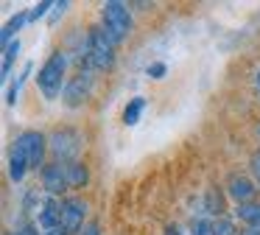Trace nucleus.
<instances>
[{
	"label": "nucleus",
	"mask_w": 260,
	"mask_h": 235,
	"mask_svg": "<svg viewBox=\"0 0 260 235\" xmlns=\"http://www.w3.org/2000/svg\"><path fill=\"white\" fill-rule=\"evenodd\" d=\"M68 67H70V56L68 50H53L51 56L45 59V65L40 67V73H37V87H40L42 98L45 101H56L59 95L64 93V87H68Z\"/></svg>",
	"instance_id": "nucleus-1"
},
{
	"label": "nucleus",
	"mask_w": 260,
	"mask_h": 235,
	"mask_svg": "<svg viewBox=\"0 0 260 235\" xmlns=\"http://www.w3.org/2000/svg\"><path fill=\"white\" fill-rule=\"evenodd\" d=\"M87 34H90V39H87V67H92L95 73L112 70L115 59H118V42L104 31L101 22L92 25Z\"/></svg>",
	"instance_id": "nucleus-2"
},
{
	"label": "nucleus",
	"mask_w": 260,
	"mask_h": 235,
	"mask_svg": "<svg viewBox=\"0 0 260 235\" xmlns=\"http://www.w3.org/2000/svg\"><path fill=\"white\" fill-rule=\"evenodd\" d=\"M48 151L53 162H79L84 151V134L73 126H56L48 134Z\"/></svg>",
	"instance_id": "nucleus-3"
},
{
	"label": "nucleus",
	"mask_w": 260,
	"mask_h": 235,
	"mask_svg": "<svg viewBox=\"0 0 260 235\" xmlns=\"http://www.w3.org/2000/svg\"><path fill=\"white\" fill-rule=\"evenodd\" d=\"M101 28L118 45L126 42L129 34H132V28H135L129 3H123V0H107V3L101 6Z\"/></svg>",
	"instance_id": "nucleus-4"
},
{
	"label": "nucleus",
	"mask_w": 260,
	"mask_h": 235,
	"mask_svg": "<svg viewBox=\"0 0 260 235\" xmlns=\"http://www.w3.org/2000/svg\"><path fill=\"white\" fill-rule=\"evenodd\" d=\"M92 90H95V70L87 67V65H81L79 70L68 78V87H64V93H62V101L70 106V109H76V106H81V104L90 101Z\"/></svg>",
	"instance_id": "nucleus-5"
},
{
	"label": "nucleus",
	"mask_w": 260,
	"mask_h": 235,
	"mask_svg": "<svg viewBox=\"0 0 260 235\" xmlns=\"http://www.w3.org/2000/svg\"><path fill=\"white\" fill-rule=\"evenodd\" d=\"M14 145L25 154L31 171H42V168L48 165L45 162V157H48V134L37 132V129H25V132H20L17 137H14Z\"/></svg>",
	"instance_id": "nucleus-6"
},
{
	"label": "nucleus",
	"mask_w": 260,
	"mask_h": 235,
	"mask_svg": "<svg viewBox=\"0 0 260 235\" xmlns=\"http://www.w3.org/2000/svg\"><path fill=\"white\" fill-rule=\"evenodd\" d=\"M87 213H90V204H87L81 196H64L62 199V229L70 235H79L81 227L87 224Z\"/></svg>",
	"instance_id": "nucleus-7"
},
{
	"label": "nucleus",
	"mask_w": 260,
	"mask_h": 235,
	"mask_svg": "<svg viewBox=\"0 0 260 235\" xmlns=\"http://www.w3.org/2000/svg\"><path fill=\"white\" fill-rule=\"evenodd\" d=\"M226 196L235 201V207L249 204L257 196V182L252 177H246V173H230V179H226Z\"/></svg>",
	"instance_id": "nucleus-8"
},
{
	"label": "nucleus",
	"mask_w": 260,
	"mask_h": 235,
	"mask_svg": "<svg viewBox=\"0 0 260 235\" xmlns=\"http://www.w3.org/2000/svg\"><path fill=\"white\" fill-rule=\"evenodd\" d=\"M40 182H42V190L51 193V196H62L64 190H70L64 162H48V165L40 171Z\"/></svg>",
	"instance_id": "nucleus-9"
},
{
	"label": "nucleus",
	"mask_w": 260,
	"mask_h": 235,
	"mask_svg": "<svg viewBox=\"0 0 260 235\" xmlns=\"http://www.w3.org/2000/svg\"><path fill=\"white\" fill-rule=\"evenodd\" d=\"M28 171H31V165H28V160H25V154L12 143V149H9V179L17 185V182H23V179H25V173H28Z\"/></svg>",
	"instance_id": "nucleus-10"
},
{
	"label": "nucleus",
	"mask_w": 260,
	"mask_h": 235,
	"mask_svg": "<svg viewBox=\"0 0 260 235\" xmlns=\"http://www.w3.org/2000/svg\"><path fill=\"white\" fill-rule=\"evenodd\" d=\"M202 216H207V218H221V216H226V210H224V196H221L218 188H210L207 193H204V199H202Z\"/></svg>",
	"instance_id": "nucleus-11"
},
{
	"label": "nucleus",
	"mask_w": 260,
	"mask_h": 235,
	"mask_svg": "<svg viewBox=\"0 0 260 235\" xmlns=\"http://www.w3.org/2000/svg\"><path fill=\"white\" fill-rule=\"evenodd\" d=\"M64 171H68V182H70V190H81L87 188L90 182V171H87L84 162H64Z\"/></svg>",
	"instance_id": "nucleus-12"
},
{
	"label": "nucleus",
	"mask_w": 260,
	"mask_h": 235,
	"mask_svg": "<svg viewBox=\"0 0 260 235\" xmlns=\"http://www.w3.org/2000/svg\"><path fill=\"white\" fill-rule=\"evenodd\" d=\"M235 218L246 224V229H260V201H249V204L235 207Z\"/></svg>",
	"instance_id": "nucleus-13"
},
{
	"label": "nucleus",
	"mask_w": 260,
	"mask_h": 235,
	"mask_svg": "<svg viewBox=\"0 0 260 235\" xmlns=\"http://www.w3.org/2000/svg\"><path fill=\"white\" fill-rule=\"evenodd\" d=\"M28 22V11H17V14H12L6 20V25H3V31H0V39H3V48H6L9 42H14V37H17V31H23V25ZM20 39V37H17Z\"/></svg>",
	"instance_id": "nucleus-14"
},
{
	"label": "nucleus",
	"mask_w": 260,
	"mask_h": 235,
	"mask_svg": "<svg viewBox=\"0 0 260 235\" xmlns=\"http://www.w3.org/2000/svg\"><path fill=\"white\" fill-rule=\"evenodd\" d=\"M31 73H34V65H31V62H25L23 73H20L14 81H9V87H6V106H14V104H17V95L23 93V87H25V81H28Z\"/></svg>",
	"instance_id": "nucleus-15"
},
{
	"label": "nucleus",
	"mask_w": 260,
	"mask_h": 235,
	"mask_svg": "<svg viewBox=\"0 0 260 235\" xmlns=\"http://www.w3.org/2000/svg\"><path fill=\"white\" fill-rule=\"evenodd\" d=\"M143 109H146V98L143 95H135V98H129V104L123 106V126H137L143 118Z\"/></svg>",
	"instance_id": "nucleus-16"
},
{
	"label": "nucleus",
	"mask_w": 260,
	"mask_h": 235,
	"mask_svg": "<svg viewBox=\"0 0 260 235\" xmlns=\"http://www.w3.org/2000/svg\"><path fill=\"white\" fill-rule=\"evenodd\" d=\"M20 50H23V42H20V39H14V42H9L6 48H3V65H0V73H3V78H9V73H12V65H14V59L20 56Z\"/></svg>",
	"instance_id": "nucleus-17"
},
{
	"label": "nucleus",
	"mask_w": 260,
	"mask_h": 235,
	"mask_svg": "<svg viewBox=\"0 0 260 235\" xmlns=\"http://www.w3.org/2000/svg\"><path fill=\"white\" fill-rule=\"evenodd\" d=\"M190 235H213V218H207V216H193V221H190Z\"/></svg>",
	"instance_id": "nucleus-18"
},
{
	"label": "nucleus",
	"mask_w": 260,
	"mask_h": 235,
	"mask_svg": "<svg viewBox=\"0 0 260 235\" xmlns=\"http://www.w3.org/2000/svg\"><path fill=\"white\" fill-rule=\"evenodd\" d=\"M213 235H241V232H238L232 218L221 216V218H213Z\"/></svg>",
	"instance_id": "nucleus-19"
},
{
	"label": "nucleus",
	"mask_w": 260,
	"mask_h": 235,
	"mask_svg": "<svg viewBox=\"0 0 260 235\" xmlns=\"http://www.w3.org/2000/svg\"><path fill=\"white\" fill-rule=\"evenodd\" d=\"M51 11H53V3L51 0H42V3H37L34 9L28 11V22H37V20H42V17H51Z\"/></svg>",
	"instance_id": "nucleus-20"
},
{
	"label": "nucleus",
	"mask_w": 260,
	"mask_h": 235,
	"mask_svg": "<svg viewBox=\"0 0 260 235\" xmlns=\"http://www.w3.org/2000/svg\"><path fill=\"white\" fill-rule=\"evenodd\" d=\"M165 73H168V65H165V62H151V65L146 67V76H148V78H154V81L165 78Z\"/></svg>",
	"instance_id": "nucleus-21"
},
{
	"label": "nucleus",
	"mask_w": 260,
	"mask_h": 235,
	"mask_svg": "<svg viewBox=\"0 0 260 235\" xmlns=\"http://www.w3.org/2000/svg\"><path fill=\"white\" fill-rule=\"evenodd\" d=\"M249 171H252V179L257 182V188H260V149H254L252 157H249Z\"/></svg>",
	"instance_id": "nucleus-22"
},
{
	"label": "nucleus",
	"mask_w": 260,
	"mask_h": 235,
	"mask_svg": "<svg viewBox=\"0 0 260 235\" xmlns=\"http://www.w3.org/2000/svg\"><path fill=\"white\" fill-rule=\"evenodd\" d=\"M68 9H70V0H62V3H53V11H51V17H48V20H51V22H56V20H59V17H62Z\"/></svg>",
	"instance_id": "nucleus-23"
},
{
	"label": "nucleus",
	"mask_w": 260,
	"mask_h": 235,
	"mask_svg": "<svg viewBox=\"0 0 260 235\" xmlns=\"http://www.w3.org/2000/svg\"><path fill=\"white\" fill-rule=\"evenodd\" d=\"M79 235H101V224H98V221H87L84 227H81Z\"/></svg>",
	"instance_id": "nucleus-24"
},
{
	"label": "nucleus",
	"mask_w": 260,
	"mask_h": 235,
	"mask_svg": "<svg viewBox=\"0 0 260 235\" xmlns=\"http://www.w3.org/2000/svg\"><path fill=\"white\" fill-rule=\"evenodd\" d=\"M37 229H40L37 224H20V227L14 229V232H17V235H40Z\"/></svg>",
	"instance_id": "nucleus-25"
},
{
	"label": "nucleus",
	"mask_w": 260,
	"mask_h": 235,
	"mask_svg": "<svg viewBox=\"0 0 260 235\" xmlns=\"http://www.w3.org/2000/svg\"><path fill=\"white\" fill-rule=\"evenodd\" d=\"M162 235H182V227H179V224H168Z\"/></svg>",
	"instance_id": "nucleus-26"
},
{
	"label": "nucleus",
	"mask_w": 260,
	"mask_h": 235,
	"mask_svg": "<svg viewBox=\"0 0 260 235\" xmlns=\"http://www.w3.org/2000/svg\"><path fill=\"white\" fill-rule=\"evenodd\" d=\"M42 235H70V232H64L62 227H56V229H48V232H42Z\"/></svg>",
	"instance_id": "nucleus-27"
},
{
	"label": "nucleus",
	"mask_w": 260,
	"mask_h": 235,
	"mask_svg": "<svg viewBox=\"0 0 260 235\" xmlns=\"http://www.w3.org/2000/svg\"><path fill=\"white\" fill-rule=\"evenodd\" d=\"M254 90H257V95H260V70H257V76H254Z\"/></svg>",
	"instance_id": "nucleus-28"
},
{
	"label": "nucleus",
	"mask_w": 260,
	"mask_h": 235,
	"mask_svg": "<svg viewBox=\"0 0 260 235\" xmlns=\"http://www.w3.org/2000/svg\"><path fill=\"white\" fill-rule=\"evenodd\" d=\"M241 235H260V229H243Z\"/></svg>",
	"instance_id": "nucleus-29"
},
{
	"label": "nucleus",
	"mask_w": 260,
	"mask_h": 235,
	"mask_svg": "<svg viewBox=\"0 0 260 235\" xmlns=\"http://www.w3.org/2000/svg\"><path fill=\"white\" fill-rule=\"evenodd\" d=\"M9 235H17V232H9Z\"/></svg>",
	"instance_id": "nucleus-30"
}]
</instances>
